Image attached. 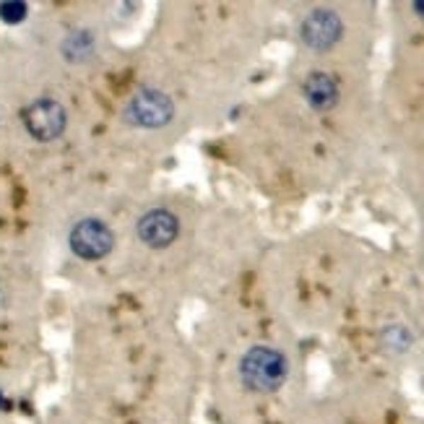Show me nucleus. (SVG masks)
<instances>
[{"instance_id":"8","label":"nucleus","mask_w":424,"mask_h":424,"mask_svg":"<svg viewBox=\"0 0 424 424\" xmlns=\"http://www.w3.org/2000/svg\"><path fill=\"white\" fill-rule=\"evenodd\" d=\"M24 16H26L24 3H3V6H0V18L8 21V24H18Z\"/></svg>"},{"instance_id":"1","label":"nucleus","mask_w":424,"mask_h":424,"mask_svg":"<svg viewBox=\"0 0 424 424\" xmlns=\"http://www.w3.org/2000/svg\"><path fill=\"white\" fill-rule=\"evenodd\" d=\"M240 375L250 391L271 393L287 380V360L276 349L256 346L242 357Z\"/></svg>"},{"instance_id":"5","label":"nucleus","mask_w":424,"mask_h":424,"mask_svg":"<svg viewBox=\"0 0 424 424\" xmlns=\"http://www.w3.org/2000/svg\"><path fill=\"white\" fill-rule=\"evenodd\" d=\"M338 37H341V21H338V16L333 11H326V8L312 11L310 16L304 18L302 40L307 47L323 52V50L333 47L338 42Z\"/></svg>"},{"instance_id":"9","label":"nucleus","mask_w":424,"mask_h":424,"mask_svg":"<svg viewBox=\"0 0 424 424\" xmlns=\"http://www.w3.org/2000/svg\"><path fill=\"white\" fill-rule=\"evenodd\" d=\"M414 11L419 13V16L424 18V0H419V3H414Z\"/></svg>"},{"instance_id":"4","label":"nucleus","mask_w":424,"mask_h":424,"mask_svg":"<svg viewBox=\"0 0 424 424\" xmlns=\"http://www.w3.org/2000/svg\"><path fill=\"white\" fill-rule=\"evenodd\" d=\"M24 122L37 141H52L65 130L63 104H57L55 99H40L26 110Z\"/></svg>"},{"instance_id":"3","label":"nucleus","mask_w":424,"mask_h":424,"mask_svg":"<svg viewBox=\"0 0 424 424\" xmlns=\"http://www.w3.org/2000/svg\"><path fill=\"white\" fill-rule=\"evenodd\" d=\"M71 248L84 260H96V258L110 253V248H113V232L99 219H84L81 224L73 227Z\"/></svg>"},{"instance_id":"7","label":"nucleus","mask_w":424,"mask_h":424,"mask_svg":"<svg viewBox=\"0 0 424 424\" xmlns=\"http://www.w3.org/2000/svg\"><path fill=\"white\" fill-rule=\"evenodd\" d=\"M304 96L315 110H331L338 99V86L336 81L331 79L328 73L315 71L310 79L304 81Z\"/></svg>"},{"instance_id":"6","label":"nucleus","mask_w":424,"mask_h":424,"mask_svg":"<svg viewBox=\"0 0 424 424\" xmlns=\"http://www.w3.org/2000/svg\"><path fill=\"white\" fill-rule=\"evenodd\" d=\"M138 237L149 245V248H167L177 237V219L164 208L149 211L141 222H138Z\"/></svg>"},{"instance_id":"2","label":"nucleus","mask_w":424,"mask_h":424,"mask_svg":"<svg viewBox=\"0 0 424 424\" xmlns=\"http://www.w3.org/2000/svg\"><path fill=\"white\" fill-rule=\"evenodd\" d=\"M172 113H175V107H172V99L167 94H161V91H154V88H144V91H138L133 99H130L128 115L130 122H136L141 128H159V125H167L172 120Z\"/></svg>"}]
</instances>
